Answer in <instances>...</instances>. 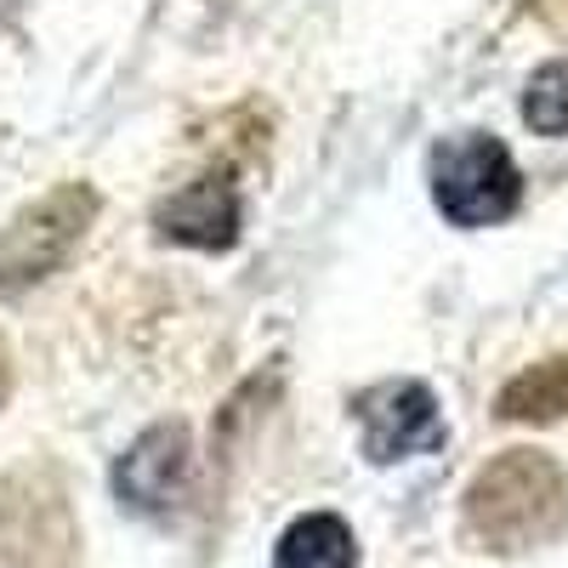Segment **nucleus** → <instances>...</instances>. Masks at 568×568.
<instances>
[{
	"instance_id": "nucleus-1",
	"label": "nucleus",
	"mask_w": 568,
	"mask_h": 568,
	"mask_svg": "<svg viewBox=\"0 0 568 568\" xmlns=\"http://www.w3.org/2000/svg\"><path fill=\"white\" fill-rule=\"evenodd\" d=\"M426 182H433V205L449 227H500L524 205V171L495 131L444 136L426 160Z\"/></svg>"
},
{
	"instance_id": "nucleus-2",
	"label": "nucleus",
	"mask_w": 568,
	"mask_h": 568,
	"mask_svg": "<svg viewBox=\"0 0 568 568\" xmlns=\"http://www.w3.org/2000/svg\"><path fill=\"white\" fill-rule=\"evenodd\" d=\"M91 222H98V194L85 182H63L52 194L23 205L0 227V296H23L40 278L69 267V256L85 245Z\"/></svg>"
},
{
	"instance_id": "nucleus-3",
	"label": "nucleus",
	"mask_w": 568,
	"mask_h": 568,
	"mask_svg": "<svg viewBox=\"0 0 568 568\" xmlns=\"http://www.w3.org/2000/svg\"><path fill=\"white\" fill-rule=\"evenodd\" d=\"M562 506V478L557 466L529 455V449H511L506 460H495L478 484L466 495V517L484 540H535L546 535L551 511Z\"/></svg>"
},
{
	"instance_id": "nucleus-4",
	"label": "nucleus",
	"mask_w": 568,
	"mask_h": 568,
	"mask_svg": "<svg viewBox=\"0 0 568 568\" xmlns=\"http://www.w3.org/2000/svg\"><path fill=\"white\" fill-rule=\"evenodd\" d=\"M353 415H358V438H364V455L375 466H393V460H409V455H426V449H444V409L433 398V387L420 382H375L353 398Z\"/></svg>"
},
{
	"instance_id": "nucleus-5",
	"label": "nucleus",
	"mask_w": 568,
	"mask_h": 568,
	"mask_svg": "<svg viewBox=\"0 0 568 568\" xmlns=\"http://www.w3.org/2000/svg\"><path fill=\"white\" fill-rule=\"evenodd\" d=\"M187 489V426L160 420L114 460V495L136 517H165Z\"/></svg>"
},
{
	"instance_id": "nucleus-6",
	"label": "nucleus",
	"mask_w": 568,
	"mask_h": 568,
	"mask_svg": "<svg viewBox=\"0 0 568 568\" xmlns=\"http://www.w3.org/2000/svg\"><path fill=\"white\" fill-rule=\"evenodd\" d=\"M240 222H245V200H240L233 171H205L194 182H182L176 194L154 211L160 240L187 245V251H227L233 240H240Z\"/></svg>"
},
{
	"instance_id": "nucleus-7",
	"label": "nucleus",
	"mask_w": 568,
	"mask_h": 568,
	"mask_svg": "<svg viewBox=\"0 0 568 568\" xmlns=\"http://www.w3.org/2000/svg\"><path fill=\"white\" fill-rule=\"evenodd\" d=\"M273 568H358V540L347 517L336 511H307L273 546Z\"/></svg>"
},
{
	"instance_id": "nucleus-8",
	"label": "nucleus",
	"mask_w": 568,
	"mask_h": 568,
	"mask_svg": "<svg viewBox=\"0 0 568 568\" xmlns=\"http://www.w3.org/2000/svg\"><path fill=\"white\" fill-rule=\"evenodd\" d=\"M568 409V353L551 358V364H535L524 369L517 382L500 393V415L506 420H551Z\"/></svg>"
},
{
	"instance_id": "nucleus-9",
	"label": "nucleus",
	"mask_w": 568,
	"mask_h": 568,
	"mask_svg": "<svg viewBox=\"0 0 568 568\" xmlns=\"http://www.w3.org/2000/svg\"><path fill=\"white\" fill-rule=\"evenodd\" d=\"M524 120L535 136H568V63H546L524 91Z\"/></svg>"
}]
</instances>
